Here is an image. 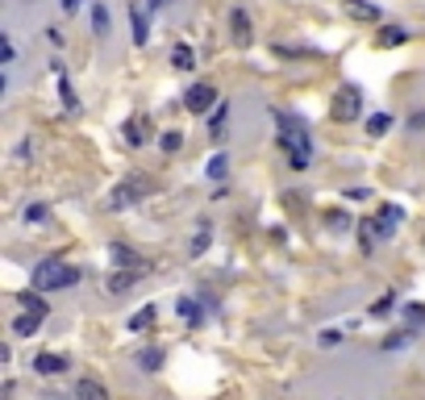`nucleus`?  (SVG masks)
Wrapping results in <instances>:
<instances>
[{"label": "nucleus", "mask_w": 425, "mask_h": 400, "mask_svg": "<svg viewBox=\"0 0 425 400\" xmlns=\"http://www.w3.org/2000/svg\"><path fill=\"white\" fill-rule=\"evenodd\" d=\"M159 146H163V150H179V146H184V134H179V129H167V134L159 138Z\"/></svg>", "instance_id": "b1692460"}, {"label": "nucleus", "mask_w": 425, "mask_h": 400, "mask_svg": "<svg viewBox=\"0 0 425 400\" xmlns=\"http://www.w3.org/2000/svg\"><path fill=\"white\" fill-rule=\"evenodd\" d=\"M225 167H230V163H225V154H213V159H209V175H213V179H221V175H225Z\"/></svg>", "instance_id": "a878e982"}, {"label": "nucleus", "mask_w": 425, "mask_h": 400, "mask_svg": "<svg viewBox=\"0 0 425 400\" xmlns=\"http://www.w3.org/2000/svg\"><path fill=\"white\" fill-rule=\"evenodd\" d=\"M42 217H46V209H42V205H29V209H25V221H42Z\"/></svg>", "instance_id": "7c9ffc66"}, {"label": "nucleus", "mask_w": 425, "mask_h": 400, "mask_svg": "<svg viewBox=\"0 0 425 400\" xmlns=\"http://www.w3.org/2000/svg\"><path fill=\"white\" fill-rule=\"evenodd\" d=\"M401 42H409V29H401V25H384L380 29V46H401Z\"/></svg>", "instance_id": "dca6fc26"}, {"label": "nucleus", "mask_w": 425, "mask_h": 400, "mask_svg": "<svg viewBox=\"0 0 425 400\" xmlns=\"http://www.w3.org/2000/svg\"><path fill=\"white\" fill-rule=\"evenodd\" d=\"M230 33H234L238 46H250L255 33H250V17H246V8H234V13H230Z\"/></svg>", "instance_id": "0eeeda50"}, {"label": "nucleus", "mask_w": 425, "mask_h": 400, "mask_svg": "<svg viewBox=\"0 0 425 400\" xmlns=\"http://www.w3.org/2000/svg\"><path fill=\"white\" fill-rule=\"evenodd\" d=\"M392 301H396V296H384V301H376V305H371V317H384V313H392Z\"/></svg>", "instance_id": "cd10ccee"}, {"label": "nucleus", "mask_w": 425, "mask_h": 400, "mask_svg": "<svg viewBox=\"0 0 425 400\" xmlns=\"http://www.w3.org/2000/svg\"><path fill=\"white\" fill-rule=\"evenodd\" d=\"M71 284H79V267H71L63 259H46V263L33 267V288L38 292H54V288H71Z\"/></svg>", "instance_id": "f03ea898"}, {"label": "nucleus", "mask_w": 425, "mask_h": 400, "mask_svg": "<svg viewBox=\"0 0 425 400\" xmlns=\"http://www.w3.org/2000/svg\"><path fill=\"white\" fill-rule=\"evenodd\" d=\"M50 400H63V397H50Z\"/></svg>", "instance_id": "e433bc0d"}, {"label": "nucleus", "mask_w": 425, "mask_h": 400, "mask_svg": "<svg viewBox=\"0 0 425 400\" xmlns=\"http://www.w3.org/2000/svg\"><path fill=\"white\" fill-rule=\"evenodd\" d=\"M142 275H146V267H121V271L109 275V292H125V288H134Z\"/></svg>", "instance_id": "6e6552de"}, {"label": "nucleus", "mask_w": 425, "mask_h": 400, "mask_svg": "<svg viewBox=\"0 0 425 400\" xmlns=\"http://www.w3.org/2000/svg\"><path fill=\"white\" fill-rule=\"evenodd\" d=\"M138 363H142V371H159V367H163V351H154V346H150V351H142V355H138Z\"/></svg>", "instance_id": "6ab92c4d"}, {"label": "nucleus", "mask_w": 425, "mask_h": 400, "mask_svg": "<svg viewBox=\"0 0 425 400\" xmlns=\"http://www.w3.org/2000/svg\"><path fill=\"white\" fill-rule=\"evenodd\" d=\"M163 4H171V0H150V13H159Z\"/></svg>", "instance_id": "c9c22d12"}, {"label": "nucleus", "mask_w": 425, "mask_h": 400, "mask_svg": "<svg viewBox=\"0 0 425 400\" xmlns=\"http://www.w3.org/2000/svg\"><path fill=\"white\" fill-rule=\"evenodd\" d=\"M388 125H392V117H388V113H376V117L367 121V134H384Z\"/></svg>", "instance_id": "393cba45"}, {"label": "nucleus", "mask_w": 425, "mask_h": 400, "mask_svg": "<svg viewBox=\"0 0 425 400\" xmlns=\"http://www.w3.org/2000/svg\"><path fill=\"white\" fill-rule=\"evenodd\" d=\"M125 142L129 146H142L146 142V117H129L125 121Z\"/></svg>", "instance_id": "f8f14e48"}, {"label": "nucleus", "mask_w": 425, "mask_h": 400, "mask_svg": "<svg viewBox=\"0 0 425 400\" xmlns=\"http://www.w3.org/2000/svg\"><path fill=\"white\" fill-rule=\"evenodd\" d=\"M346 13H351L355 21H380V8H376V4H363V0H351Z\"/></svg>", "instance_id": "2eb2a0df"}, {"label": "nucleus", "mask_w": 425, "mask_h": 400, "mask_svg": "<svg viewBox=\"0 0 425 400\" xmlns=\"http://www.w3.org/2000/svg\"><path fill=\"white\" fill-rule=\"evenodd\" d=\"M225 113H230L225 104H217V109H213V138H221V125H225Z\"/></svg>", "instance_id": "bb28decb"}, {"label": "nucleus", "mask_w": 425, "mask_h": 400, "mask_svg": "<svg viewBox=\"0 0 425 400\" xmlns=\"http://www.w3.org/2000/svg\"><path fill=\"white\" fill-rule=\"evenodd\" d=\"M154 192V184L146 179V175H138V179H125V184H117L113 188V196H109V205L113 209H129V205H138L142 196H150Z\"/></svg>", "instance_id": "20e7f679"}, {"label": "nucleus", "mask_w": 425, "mask_h": 400, "mask_svg": "<svg viewBox=\"0 0 425 400\" xmlns=\"http://www.w3.org/2000/svg\"><path fill=\"white\" fill-rule=\"evenodd\" d=\"M58 4H63V8H67V13H75V8H79V4H83V0H58Z\"/></svg>", "instance_id": "72a5a7b5"}, {"label": "nucleus", "mask_w": 425, "mask_h": 400, "mask_svg": "<svg viewBox=\"0 0 425 400\" xmlns=\"http://www.w3.org/2000/svg\"><path fill=\"white\" fill-rule=\"evenodd\" d=\"M75 400H109V392H104L96 380H79V384H75Z\"/></svg>", "instance_id": "4468645a"}, {"label": "nucleus", "mask_w": 425, "mask_h": 400, "mask_svg": "<svg viewBox=\"0 0 425 400\" xmlns=\"http://www.w3.org/2000/svg\"><path fill=\"white\" fill-rule=\"evenodd\" d=\"M179 313H184V317H196V305H192V296H184V301H179Z\"/></svg>", "instance_id": "2f4dec72"}, {"label": "nucleus", "mask_w": 425, "mask_h": 400, "mask_svg": "<svg viewBox=\"0 0 425 400\" xmlns=\"http://www.w3.org/2000/svg\"><path fill=\"white\" fill-rule=\"evenodd\" d=\"M154 317H159V309H154V305H146V309H138V313L129 317V330H134V334H142V330H150V326H154Z\"/></svg>", "instance_id": "ddd939ff"}, {"label": "nucleus", "mask_w": 425, "mask_h": 400, "mask_svg": "<svg viewBox=\"0 0 425 400\" xmlns=\"http://www.w3.org/2000/svg\"><path fill=\"white\" fill-rule=\"evenodd\" d=\"M317 342H321V346H338V342H342V334H338V330H321V338H317Z\"/></svg>", "instance_id": "c756f323"}, {"label": "nucleus", "mask_w": 425, "mask_h": 400, "mask_svg": "<svg viewBox=\"0 0 425 400\" xmlns=\"http://www.w3.org/2000/svg\"><path fill=\"white\" fill-rule=\"evenodd\" d=\"M409 125H413V129H425V113H417V117H413Z\"/></svg>", "instance_id": "f704fd0d"}, {"label": "nucleus", "mask_w": 425, "mask_h": 400, "mask_svg": "<svg viewBox=\"0 0 425 400\" xmlns=\"http://www.w3.org/2000/svg\"><path fill=\"white\" fill-rule=\"evenodd\" d=\"M17 301H21V305H25V313H38V317H46V301H38V296H33V292H21V296H17Z\"/></svg>", "instance_id": "5701e85b"}, {"label": "nucleus", "mask_w": 425, "mask_h": 400, "mask_svg": "<svg viewBox=\"0 0 425 400\" xmlns=\"http://www.w3.org/2000/svg\"><path fill=\"white\" fill-rule=\"evenodd\" d=\"M113 259H117L121 267H146V263H142L134 250H125V246H113Z\"/></svg>", "instance_id": "4be33fe9"}, {"label": "nucleus", "mask_w": 425, "mask_h": 400, "mask_svg": "<svg viewBox=\"0 0 425 400\" xmlns=\"http://www.w3.org/2000/svg\"><path fill=\"white\" fill-rule=\"evenodd\" d=\"M33 371L38 376H58V371H67V359L54 355V351H42V355H33Z\"/></svg>", "instance_id": "1a4fd4ad"}, {"label": "nucleus", "mask_w": 425, "mask_h": 400, "mask_svg": "<svg viewBox=\"0 0 425 400\" xmlns=\"http://www.w3.org/2000/svg\"><path fill=\"white\" fill-rule=\"evenodd\" d=\"M58 100H63V109H67V113H75V109H79V100H75V88H71L67 79L58 83Z\"/></svg>", "instance_id": "412c9836"}, {"label": "nucleus", "mask_w": 425, "mask_h": 400, "mask_svg": "<svg viewBox=\"0 0 425 400\" xmlns=\"http://www.w3.org/2000/svg\"><path fill=\"white\" fill-rule=\"evenodd\" d=\"M275 125H280V146L292 150V167L305 171V167H309V154H313V138H309L305 121H296V117H288V113H275Z\"/></svg>", "instance_id": "f257e3e1"}, {"label": "nucleus", "mask_w": 425, "mask_h": 400, "mask_svg": "<svg viewBox=\"0 0 425 400\" xmlns=\"http://www.w3.org/2000/svg\"><path fill=\"white\" fill-rule=\"evenodd\" d=\"M359 113H363V92H359L355 83L338 88V92H334V100H330V117L346 125V121H359Z\"/></svg>", "instance_id": "7ed1b4c3"}, {"label": "nucleus", "mask_w": 425, "mask_h": 400, "mask_svg": "<svg viewBox=\"0 0 425 400\" xmlns=\"http://www.w3.org/2000/svg\"><path fill=\"white\" fill-rule=\"evenodd\" d=\"M330 225H338V230H342V225H351V217H346V213H330Z\"/></svg>", "instance_id": "473e14b6"}, {"label": "nucleus", "mask_w": 425, "mask_h": 400, "mask_svg": "<svg viewBox=\"0 0 425 400\" xmlns=\"http://www.w3.org/2000/svg\"><path fill=\"white\" fill-rule=\"evenodd\" d=\"M405 317H409V321H417V326H425V309H422V305H405Z\"/></svg>", "instance_id": "c85d7f7f"}, {"label": "nucleus", "mask_w": 425, "mask_h": 400, "mask_svg": "<svg viewBox=\"0 0 425 400\" xmlns=\"http://www.w3.org/2000/svg\"><path fill=\"white\" fill-rule=\"evenodd\" d=\"M92 29H96L100 38L109 33V8H104V4H96V8H92Z\"/></svg>", "instance_id": "aec40b11"}, {"label": "nucleus", "mask_w": 425, "mask_h": 400, "mask_svg": "<svg viewBox=\"0 0 425 400\" xmlns=\"http://www.w3.org/2000/svg\"><path fill=\"white\" fill-rule=\"evenodd\" d=\"M171 63H175L179 71H192V67H196V54H192V46H184V42H179V46L171 50Z\"/></svg>", "instance_id": "f3484780"}, {"label": "nucleus", "mask_w": 425, "mask_h": 400, "mask_svg": "<svg viewBox=\"0 0 425 400\" xmlns=\"http://www.w3.org/2000/svg\"><path fill=\"white\" fill-rule=\"evenodd\" d=\"M129 29H134V46H146V38H150L146 33V13L134 8V4H129Z\"/></svg>", "instance_id": "9d476101"}, {"label": "nucleus", "mask_w": 425, "mask_h": 400, "mask_svg": "<svg viewBox=\"0 0 425 400\" xmlns=\"http://www.w3.org/2000/svg\"><path fill=\"white\" fill-rule=\"evenodd\" d=\"M38 326H42V317H38V313H21V317L13 321V334H17V338H33V334H38Z\"/></svg>", "instance_id": "9b49d317"}, {"label": "nucleus", "mask_w": 425, "mask_h": 400, "mask_svg": "<svg viewBox=\"0 0 425 400\" xmlns=\"http://www.w3.org/2000/svg\"><path fill=\"white\" fill-rule=\"evenodd\" d=\"M209 242H213V230H209V225H200V230H196V238H192V246H188V250H192V255H205V250H209Z\"/></svg>", "instance_id": "a211bd4d"}, {"label": "nucleus", "mask_w": 425, "mask_h": 400, "mask_svg": "<svg viewBox=\"0 0 425 400\" xmlns=\"http://www.w3.org/2000/svg\"><path fill=\"white\" fill-rule=\"evenodd\" d=\"M401 217H405V213H401V205H384V209H380V217H376L380 238H392V234L401 230Z\"/></svg>", "instance_id": "423d86ee"}, {"label": "nucleus", "mask_w": 425, "mask_h": 400, "mask_svg": "<svg viewBox=\"0 0 425 400\" xmlns=\"http://www.w3.org/2000/svg\"><path fill=\"white\" fill-rule=\"evenodd\" d=\"M184 104H188V113L200 117V113H209V109L217 104V88H213V83H196V88L184 92Z\"/></svg>", "instance_id": "39448f33"}]
</instances>
